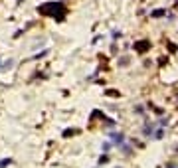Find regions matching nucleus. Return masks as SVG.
<instances>
[{"instance_id":"obj_1","label":"nucleus","mask_w":178,"mask_h":168,"mask_svg":"<svg viewBox=\"0 0 178 168\" xmlns=\"http://www.w3.org/2000/svg\"><path fill=\"white\" fill-rule=\"evenodd\" d=\"M109 137H111V141L115 142V146H121L123 142H125V134H123V133H117V131H113L111 134H109Z\"/></svg>"},{"instance_id":"obj_2","label":"nucleus","mask_w":178,"mask_h":168,"mask_svg":"<svg viewBox=\"0 0 178 168\" xmlns=\"http://www.w3.org/2000/svg\"><path fill=\"white\" fill-rule=\"evenodd\" d=\"M154 131H156V127L152 123H145V127H143V134L145 137H154Z\"/></svg>"},{"instance_id":"obj_3","label":"nucleus","mask_w":178,"mask_h":168,"mask_svg":"<svg viewBox=\"0 0 178 168\" xmlns=\"http://www.w3.org/2000/svg\"><path fill=\"white\" fill-rule=\"evenodd\" d=\"M119 148H121V152H123V154H131V152H133V148H131V144H129V142H123V144L119 146Z\"/></svg>"},{"instance_id":"obj_4","label":"nucleus","mask_w":178,"mask_h":168,"mask_svg":"<svg viewBox=\"0 0 178 168\" xmlns=\"http://www.w3.org/2000/svg\"><path fill=\"white\" fill-rule=\"evenodd\" d=\"M164 14H166V10H162V8H160V10L150 12V18H160V16H164Z\"/></svg>"},{"instance_id":"obj_5","label":"nucleus","mask_w":178,"mask_h":168,"mask_svg":"<svg viewBox=\"0 0 178 168\" xmlns=\"http://www.w3.org/2000/svg\"><path fill=\"white\" fill-rule=\"evenodd\" d=\"M137 48H139V52H141V53H145V52H146V48H148V42H141Z\"/></svg>"},{"instance_id":"obj_6","label":"nucleus","mask_w":178,"mask_h":168,"mask_svg":"<svg viewBox=\"0 0 178 168\" xmlns=\"http://www.w3.org/2000/svg\"><path fill=\"white\" fill-rule=\"evenodd\" d=\"M162 137H164V127L156 129V131H154V138H162Z\"/></svg>"},{"instance_id":"obj_7","label":"nucleus","mask_w":178,"mask_h":168,"mask_svg":"<svg viewBox=\"0 0 178 168\" xmlns=\"http://www.w3.org/2000/svg\"><path fill=\"white\" fill-rule=\"evenodd\" d=\"M107 162H109V156H107V154H101V156H99V162H97V164H107Z\"/></svg>"},{"instance_id":"obj_8","label":"nucleus","mask_w":178,"mask_h":168,"mask_svg":"<svg viewBox=\"0 0 178 168\" xmlns=\"http://www.w3.org/2000/svg\"><path fill=\"white\" fill-rule=\"evenodd\" d=\"M111 146H113V142L107 141V142H103V144H101V148H103V152H107V150H111Z\"/></svg>"},{"instance_id":"obj_9","label":"nucleus","mask_w":178,"mask_h":168,"mask_svg":"<svg viewBox=\"0 0 178 168\" xmlns=\"http://www.w3.org/2000/svg\"><path fill=\"white\" fill-rule=\"evenodd\" d=\"M8 164H12V160H10V158H2V160H0V168H6Z\"/></svg>"},{"instance_id":"obj_10","label":"nucleus","mask_w":178,"mask_h":168,"mask_svg":"<svg viewBox=\"0 0 178 168\" xmlns=\"http://www.w3.org/2000/svg\"><path fill=\"white\" fill-rule=\"evenodd\" d=\"M111 38H113V40H117V38H121V32H119V30H113V32H111Z\"/></svg>"},{"instance_id":"obj_11","label":"nucleus","mask_w":178,"mask_h":168,"mask_svg":"<svg viewBox=\"0 0 178 168\" xmlns=\"http://www.w3.org/2000/svg\"><path fill=\"white\" fill-rule=\"evenodd\" d=\"M166 125H168V119H164V117H162V119L158 121V127H166Z\"/></svg>"},{"instance_id":"obj_12","label":"nucleus","mask_w":178,"mask_h":168,"mask_svg":"<svg viewBox=\"0 0 178 168\" xmlns=\"http://www.w3.org/2000/svg\"><path fill=\"white\" fill-rule=\"evenodd\" d=\"M135 111H137V115H145V113H143V111H145V109H143V107H141V105H139V107H137V109H135Z\"/></svg>"},{"instance_id":"obj_13","label":"nucleus","mask_w":178,"mask_h":168,"mask_svg":"<svg viewBox=\"0 0 178 168\" xmlns=\"http://www.w3.org/2000/svg\"><path fill=\"white\" fill-rule=\"evenodd\" d=\"M166 168H178V164H176V162H168Z\"/></svg>"},{"instance_id":"obj_14","label":"nucleus","mask_w":178,"mask_h":168,"mask_svg":"<svg viewBox=\"0 0 178 168\" xmlns=\"http://www.w3.org/2000/svg\"><path fill=\"white\" fill-rule=\"evenodd\" d=\"M176 6H178V0H176Z\"/></svg>"}]
</instances>
